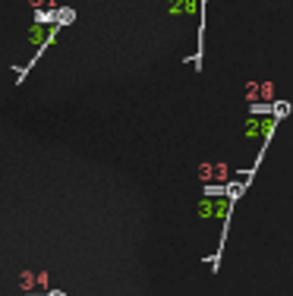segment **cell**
<instances>
[{
  "mask_svg": "<svg viewBox=\"0 0 293 296\" xmlns=\"http://www.w3.org/2000/svg\"><path fill=\"white\" fill-rule=\"evenodd\" d=\"M19 287L29 293H41V290H51V274L47 271H22L19 274Z\"/></svg>",
  "mask_w": 293,
  "mask_h": 296,
  "instance_id": "1",
  "label": "cell"
},
{
  "mask_svg": "<svg viewBox=\"0 0 293 296\" xmlns=\"http://www.w3.org/2000/svg\"><path fill=\"white\" fill-rule=\"evenodd\" d=\"M227 208H230V202H211V195L199 205V214L202 217H227Z\"/></svg>",
  "mask_w": 293,
  "mask_h": 296,
  "instance_id": "2",
  "label": "cell"
},
{
  "mask_svg": "<svg viewBox=\"0 0 293 296\" xmlns=\"http://www.w3.org/2000/svg\"><path fill=\"white\" fill-rule=\"evenodd\" d=\"M32 7H41V4H54V0H29Z\"/></svg>",
  "mask_w": 293,
  "mask_h": 296,
  "instance_id": "3",
  "label": "cell"
}]
</instances>
